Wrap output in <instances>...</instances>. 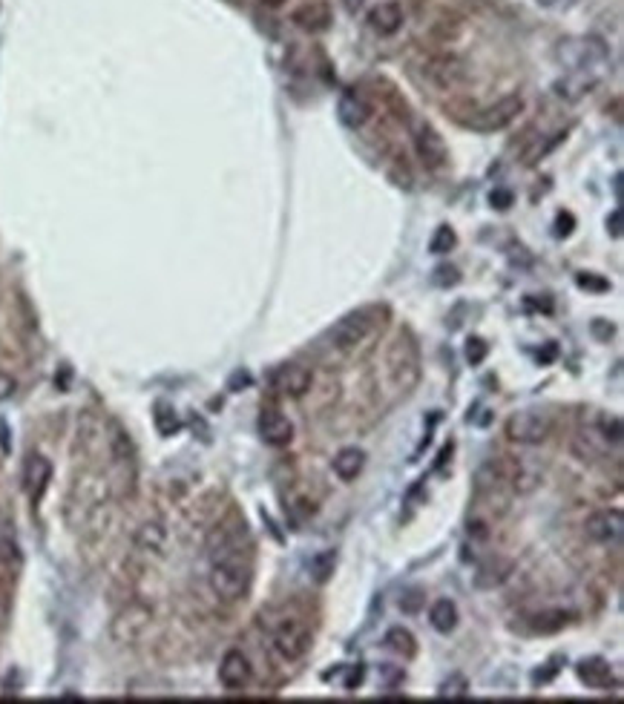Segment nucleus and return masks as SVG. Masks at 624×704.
Here are the masks:
<instances>
[{
  "label": "nucleus",
  "instance_id": "nucleus-8",
  "mask_svg": "<svg viewBox=\"0 0 624 704\" xmlns=\"http://www.w3.org/2000/svg\"><path fill=\"white\" fill-rule=\"evenodd\" d=\"M411 141H415V152L423 167H429V170H437V167H444L449 161V150H446V141L444 135L429 126L426 121H417L415 130H411Z\"/></svg>",
  "mask_w": 624,
  "mask_h": 704
},
{
  "label": "nucleus",
  "instance_id": "nucleus-29",
  "mask_svg": "<svg viewBox=\"0 0 624 704\" xmlns=\"http://www.w3.org/2000/svg\"><path fill=\"white\" fill-rule=\"evenodd\" d=\"M155 429H159V434H164V438H170V434H176L181 429V420L176 417L173 408L162 403L155 408Z\"/></svg>",
  "mask_w": 624,
  "mask_h": 704
},
{
  "label": "nucleus",
  "instance_id": "nucleus-12",
  "mask_svg": "<svg viewBox=\"0 0 624 704\" xmlns=\"http://www.w3.org/2000/svg\"><path fill=\"white\" fill-rule=\"evenodd\" d=\"M372 112H374V107L363 90H346L343 95H339L337 116L346 126H354V130H357V126H363L368 118H372Z\"/></svg>",
  "mask_w": 624,
  "mask_h": 704
},
{
  "label": "nucleus",
  "instance_id": "nucleus-44",
  "mask_svg": "<svg viewBox=\"0 0 624 704\" xmlns=\"http://www.w3.org/2000/svg\"><path fill=\"white\" fill-rule=\"evenodd\" d=\"M262 4H265V6H282L286 0H262Z\"/></svg>",
  "mask_w": 624,
  "mask_h": 704
},
{
  "label": "nucleus",
  "instance_id": "nucleus-26",
  "mask_svg": "<svg viewBox=\"0 0 624 704\" xmlns=\"http://www.w3.org/2000/svg\"><path fill=\"white\" fill-rule=\"evenodd\" d=\"M530 627L532 632H541V636H549V632H558L567 627V621H570V615L561 613V610H552V613H541V615H535L530 618Z\"/></svg>",
  "mask_w": 624,
  "mask_h": 704
},
{
  "label": "nucleus",
  "instance_id": "nucleus-32",
  "mask_svg": "<svg viewBox=\"0 0 624 704\" xmlns=\"http://www.w3.org/2000/svg\"><path fill=\"white\" fill-rule=\"evenodd\" d=\"M578 288H584V291H595V293H604L610 288V282L602 279V276H595V274H578Z\"/></svg>",
  "mask_w": 624,
  "mask_h": 704
},
{
  "label": "nucleus",
  "instance_id": "nucleus-16",
  "mask_svg": "<svg viewBox=\"0 0 624 704\" xmlns=\"http://www.w3.org/2000/svg\"><path fill=\"white\" fill-rule=\"evenodd\" d=\"M259 434L268 446H288L294 440V426H291V420L282 417L279 412H262Z\"/></svg>",
  "mask_w": 624,
  "mask_h": 704
},
{
  "label": "nucleus",
  "instance_id": "nucleus-38",
  "mask_svg": "<svg viewBox=\"0 0 624 704\" xmlns=\"http://www.w3.org/2000/svg\"><path fill=\"white\" fill-rule=\"evenodd\" d=\"M15 391H18V383H15V377L0 371V403H6V400H9V397H12V394H15Z\"/></svg>",
  "mask_w": 624,
  "mask_h": 704
},
{
  "label": "nucleus",
  "instance_id": "nucleus-36",
  "mask_svg": "<svg viewBox=\"0 0 624 704\" xmlns=\"http://www.w3.org/2000/svg\"><path fill=\"white\" fill-rule=\"evenodd\" d=\"M441 696H444V699L466 696V679H463V675H452V682H446V684L441 687Z\"/></svg>",
  "mask_w": 624,
  "mask_h": 704
},
{
  "label": "nucleus",
  "instance_id": "nucleus-46",
  "mask_svg": "<svg viewBox=\"0 0 624 704\" xmlns=\"http://www.w3.org/2000/svg\"><path fill=\"white\" fill-rule=\"evenodd\" d=\"M0 532H4V517H0Z\"/></svg>",
  "mask_w": 624,
  "mask_h": 704
},
{
  "label": "nucleus",
  "instance_id": "nucleus-45",
  "mask_svg": "<svg viewBox=\"0 0 624 704\" xmlns=\"http://www.w3.org/2000/svg\"><path fill=\"white\" fill-rule=\"evenodd\" d=\"M538 4H544V6H552V4H556V0H538Z\"/></svg>",
  "mask_w": 624,
  "mask_h": 704
},
{
  "label": "nucleus",
  "instance_id": "nucleus-6",
  "mask_svg": "<svg viewBox=\"0 0 624 704\" xmlns=\"http://www.w3.org/2000/svg\"><path fill=\"white\" fill-rule=\"evenodd\" d=\"M521 112H523V98L521 95H506V98H501V101H495L480 112H475V116L466 121V126L475 133H498V130H504V126L513 124Z\"/></svg>",
  "mask_w": 624,
  "mask_h": 704
},
{
  "label": "nucleus",
  "instance_id": "nucleus-41",
  "mask_svg": "<svg viewBox=\"0 0 624 704\" xmlns=\"http://www.w3.org/2000/svg\"><path fill=\"white\" fill-rule=\"evenodd\" d=\"M607 228H610V233H613V236H621V210H616V213L610 216Z\"/></svg>",
  "mask_w": 624,
  "mask_h": 704
},
{
  "label": "nucleus",
  "instance_id": "nucleus-3",
  "mask_svg": "<svg viewBox=\"0 0 624 704\" xmlns=\"http://www.w3.org/2000/svg\"><path fill=\"white\" fill-rule=\"evenodd\" d=\"M423 81L429 83L437 92H452L466 83L470 78V66L458 55H432V58L423 61Z\"/></svg>",
  "mask_w": 624,
  "mask_h": 704
},
{
  "label": "nucleus",
  "instance_id": "nucleus-43",
  "mask_svg": "<svg viewBox=\"0 0 624 704\" xmlns=\"http://www.w3.org/2000/svg\"><path fill=\"white\" fill-rule=\"evenodd\" d=\"M363 4H365V0H346V9H348V12H351V15H354V12H357V9H360Z\"/></svg>",
  "mask_w": 624,
  "mask_h": 704
},
{
  "label": "nucleus",
  "instance_id": "nucleus-33",
  "mask_svg": "<svg viewBox=\"0 0 624 704\" xmlns=\"http://www.w3.org/2000/svg\"><path fill=\"white\" fill-rule=\"evenodd\" d=\"M513 202H515V196H513V190H506V187H495L489 193V204L495 210H509V207H513Z\"/></svg>",
  "mask_w": 624,
  "mask_h": 704
},
{
  "label": "nucleus",
  "instance_id": "nucleus-18",
  "mask_svg": "<svg viewBox=\"0 0 624 704\" xmlns=\"http://www.w3.org/2000/svg\"><path fill=\"white\" fill-rule=\"evenodd\" d=\"M509 575H513V561L509 558H489L487 563H480V569L475 575V587L478 589H495L501 587Z\"/></svg>",
  "mask_w": 624,
  "mask_h": 704
},
{
  "label": "nucleus",
  "instance_id": "nucleus-30",
  "mask_svg": "<svg viewBox=\"0 0 624 704\" xmlns=\"http://www.w3.org/2000/svg\"><path fill=\"white\" fill-rule=\"evenodd\" d=\"M455 245H458V236H455V230L452 228H437L435 230V236H432V242H429V250L435 253V256H444V253H452L455 250Z\"/></svg>",
  "mask_w": 624,
  "mask_h": 704
},
{
  "label": "nucleus",
  "instance_id": "nucleus-15",
  "mask_svg": "<svg viewBox=\"0 0 624 704\" xmlns=\"http://www.w3.org/2000/svg\"><path fill=\"white\" fill-rule=\"evenodd\" d=\"M368 26L377 35H394L403 26V6L397 0H386V4H377L368 12Z\"/></svg>",
  "mask_w": 624,
  "mask_h": 704
},
{
  "label": "nucleus",
  "instance_id": "nucleus-27",
  "mask_svg": "<svg viewBox=\"0 0 624 704\" xmlns=\"http://www.w3.org/2000/svg\"><path fill=\"white\" fill-rule=\"evenodd\" d=\"M308 569H311V575H314L317 584H325V581H329L331 575H334V569H337V552H331V549H325V552H317L314 558H311Z\"/></svg>",
  "mask_w": 624,
  "mask_h": 704
},
{
  "label": "nucleus",
  "instance_id": "nucleus-37",
  "mask_svg": "<svg viewBox=\"0 0 624 704\" xmlns=\"http://www.w3.org/2000/svg\"><path fill=\"white\" fill-rule=\"evenodd\" d=\"M0 561H4V563H18L21 561L18 546L12 543L9 538H0Z\"/></svg>",
  "mask_w": 624,
  "mask_h": 704
},
{
  "label": "nucleus",
  "instance_id": "nucleus-1",
  "mask_svg": "<svg viewBox=\"0 0 624 704\" xmlns=\"http://www.w3.org/2000/svg\"><path fill=\"white\" fill-rule=\"evenodd\" d=\"M558 64L567 73H593L602 75V66L607 64V44L595 35L567 38L556 49Z\"/></svg>",
  "mask_w": 624,
  "mask_h": 704
},
{
  "label": "nucleus",
  "instance_id": "nucleus-40",
  "mask_svg": "<svg viewBox=\"0 0 624 704\" xmlns=\"http://www.w3.org/2000/svg\"><path fill=\"white\" fill-rule=\"evenodd\" d=\"M250 386V374L248 371H236L231 377V391H239V388H248Z\"/></svg>",
  "mask_w": 624,
  "mask_h": 704
},
{
  "label": "nucleus",
  "instance_id": "nucleus-39",
  "mask_svg": "<svg viewBox=\"0 0 624 704\" xmlns=\"http://www.w3.org/2000/svg\"><path fill=\"white\" fill-rule=\"evenodd\" d=\"M573 224H576L573 213H558V219H556V233H558V236H570V233H573Z\"/></svg>",
  "mask_w": 624,
  "mask_h": 704
},
{
  "label": "nucleus",
  "instance_id": "nucleus-5",
  "mask_svg": "<svg viewBox=\"0 0 624 704\" xmlns=\"http://www.w3.org/2000/svg\"><path fill=\"white\" fill-rule=\"evenodd\" d=\"M271 647L279 661H300L311 650V630L300 621V618H286L271 636Z\"/></svg>",
  "mask_w": 624,
  "mask_h": 704
},
{
  "label": "nucleus",
  "instance_id": "nucleus-17",
  "mask_svg": "<svg viewBox=\"0 0 624 704\" xmlns=\"http://www.w3.org/2000/svg\"><path fill=\"white\" fill-rule=\"evenodd\" d=\"M576 675H578V682L581 684H587L593 690H604L613 684V670H610V665L604 658H584V661H578L576 665Z\"/></svg>",
  "mask_w": 624,
  "mask_h": 704
},
{
  "label": "nucleus",
  "instance_id": "nucleus-24",
  "mask_svg": "<svg viewBox=\"0 0 624 704\" xmlns=\"http://www.w3.org/2000/svg\"><path fill=\"white\" fill-rule=\"evenodd\" d=\"M164 541H167V532H164L162 524H155V520L145 524L136 535V543L145 549V552H159V549L164 546Z\"/></svg>",
  "mask_w": 624,
  "mask_h": 704
},
{
  "label": "nucleus",
  "instance_id": "nucleus-14",
  "mask_svg": "<svg viewBox=\"0 0 624 704\" xmlns=\"http://www.w3.org/2000/svg\"><path fill=\"white\" fill-rule=\"evenodd\" d=\"M52 477V463L44 455H30V460L23 463V491L32 500H40L44 489Z\"/></svg>",
  "mask_w": 624,
  "mask_h": 704
},
{
  "label": "nucleus",
  "instance_id": "nucleus-4",
  "mask_svg": "<svg viewBox=\"0 0 624 704\" xmlns=\"http://www.w3.org/2000/svg\"><path fill=\"white\" fill-rule=\"evenodd\" d=\"M377 326V311L374 308H360V311H351L331 328L329 340L337 351H354L368 340V334Z\"/></svg>",
  "mask_w": 624,
  "mask_h": 704
},
{
  "label": "nucleus",
  "instance_id": "nucleus-28",
  "mask_svg": "<svg viewBox=\"0 0 624 704\" xmlns=\"http://www.w3.org/2000/svg\"><path fill=\"white\" fill-rule=\"evenodd\" d=\"M595 431H599L610 446H619L621 438H624V434H621V417L619 414H602L599 417V429H595Z\"/></svg>",
  "mask_w": 624,
  "mask_h": 704
},
{
  "label": "nucleus",
  "instance_id": "nucleus-10",
  "mask_svg": "<svg viewBox=\"0 0 624 704\" xmlns=\"http://www.w3.org/2000/svg\"><path fill=\"white\" fill-rule=\"evenodd\" d=\"M584 532H587V538L595 541V543H604V546L619 543L621 535H624V515H621V509H604V512L590 515L587 524H584Z\"/></svg>",
  "mask_w": 624,
  "mask_h": 704
},
{
  "label": "nucleus",
  "instance_id": "nucleus-35",
  "mask_svg": "<svg viewBox=\"0 0 624 704\" xmlns=\"http://www.w3.org/2000/svg\"><path fill=\"white\" fill-rule=\"evenodd\" d=\"M423 601H426V598H423L420 589H411V593H406V595L400 598V610L409 613V615H415V613H420Z\"/></svg>",
  "mask_w": 624,
  "mask_h": 704
},
{
  "label": "nucleus",
  "instance_id": "nucleus-42",
  "mask_svg": "<svg viewBox=\"0 0 624 704\" xmlns=\"http://www.w3.org/2000/svg\"><path fill=\"white\" fill-rule=\"evenodd\" d=\"M360 682H363V670H354V673H351V679L346 682V687L351 690L354 684H360Z\"/></svg>",
  "mask_w": 624,
  "mask_h": 704
},
{
  "label": "nucleus",
  "instance_id": "nucleus-7",
  "mask_svg": "<svg viewBox=\"0 0 624 704\" xmlns=\"http://www.w3.org/2000/svg\"><path fill=\"white\" fill-rule=\"evenodd\" d=\"M552 434V420L541 412H518L506 420V438L518 446H538Z\"/></svg>",
  "mask_w": 624,
  "mask_h": 704
},
{
  "label": "nucleus",
  "instance_id": "nucleus-31",
  "mask_svg": "<svg viewBox=\"0 0 624 704\" xmlns=\"http://www.w3.org/2000/svg\"><path fill=\"white\" fill-rule=\"evenodd\" d=\"M487 354H489V345L480 340V336H472V340L466 343V360H470L472 365H480L487 360Z\"/></svg>",
  "mask_w": 624,
  "mask_h": 704
},
{
  "label": "nucleus",
  "instance_id": "nucleus-2",
  "mask_svg": "<svg viewBox=\"0 0 624 704\" xmlns=\"http://www.w3.org/2000/svg\"><path fill=\"white\" fill-rule=\"evenodd\" d=\"M210 589L224 601H239L250 589V569L248 563L236 558V552L216 555L210 567Z\"/></svg>",
  "mask_w": 624,
  "mask_h": 704
},
{
  "label": "nucleus",
  "instance_id": "nucleus-11",
  "mask_svg": "<svg viewBox=\"0 0 624 704\" xmlns=\"http://www.w3.org/2000/svg\"><path fill=\"white\" fill-rule=\"evenodd\" d=\"M253 679V667L242 650H231L224 653L222 665H219V682L224 690H245Z\"/></svg>",
  "mask_w": 624,
  "mask_h": 704
},
{
  "label": "nucleus",
  "instance_id": "nucleus-23",
  "mask_svg": "<svg viewBox=\"0 0 624 704\" xmlns=\"http://www.w3.org/2000/svg\"><path fill=\"white\" fill-rule=\"evenodd\" d=\"M386 647H389L391 653L403 656V658H415V656H417V641H415V636H411V632H409L406 627H394V630H389Z\"/></svg>",
  "mask_w": 624,
  "mask_h": 704
},
{
  "label": "nucleus",
  "instance_id": "nucleus-20",
  "mask_svg": "<svg viewBox=\"0 0 624 704\" xmlns=\"http://www.w3.org/2000/svg\"><path fill=\"white\" fill-rule=\"evenodd\" d=\"M334 474L339 477V481H357V474L363 472L365 466V455L360 452V448H343L337 457H334Z\"/></svg>",
  "mask_w": 624,
  "mask_h": 704
},
{
  "label": "nucleus",
  "instance_id": "nucleus-25",
  "mask_svg": "<svg viewBox=\"0 0 624 704\" xmlns=\"http://www.w3.org/2000/svg\"><path fill=\"white\" fill-rule=\"evenodd\" d=\"M561 138H564V133H552V135H547V138H541V141H535V144H532L530 150H523V159H521V161L527 164V167L538 164V161L547 159L549 152L561 144Z\"/></svg>",
  "mask_w": 624,
  "mask_h": 704
},
{
  "label": "nucleus",
  "instance_id": "nucleus-34",
  "mask_svg": "<svg viewBox=\"0 0 624 704\" xmlns=\"http://www.w3.org/2000/svg\"><path fill=\"white\" fill-rule=\"evenodd\" d=\"M458 282H461L458 267H449V265H444V267H437V271H435V285L449 288V285H458Z\"/></svg>",
  "mask_w": 624,
  "mask_h": 704
},
{
  "label": "nucleus",
  "instance_id": "nucleus-19",
  "mask_svg": "<svg viewBox=\"0 0 624 704\" xmlns=\"http://www.w3.org/2000/svg\"><path fill=\"white\" fill-rule=\"evenodd\" d=\"M294 23L303 26V30H308V32L329 30V23H331V6L322 4V0H314V4H308V6L294 12Z\"/></svg>",
  "mask_w": 624,
  "mask_h": 704
},
{
  "label": "nucleus",
  "instance_id": "nucleus-9",
  "mask_svg": "<svg viewBox=\"0 0 624 704\" xmlns=\"http://www.w3.org/2000/svg\"><path fill=\"white\" fill-rule=\"evenodd\" d=\"M150 618H153V613L145 604H138V601L127 604V607L112 618V639L119 644H136L150 627Z\"/></svg>",
  "mask_w": 624,
  "mask_h": 704
},
{
  "label": "nucleus",
  "instance_id": "nucleus-13",
  "mask_svg": "<svg viewBox=\"0 0 624 704\" xmlns=\"http://www.w3.org/2000/svg\"><path fill=\"white\" fill-rule=\"evenodd\" d=\"M274 386H277V391L286 394V397L300 400L311 391V371L296 362H288V365H282V369H277Z\"/></svg>",
  "mask_w": 624,
  "mask_h": 704
},
{
  "label": "nucleus",
  "instance_id": "nucleus-21",
  "mask_svg": "<svg viewBox=\"0 0 624 704\" xmlns=\"http://www.w3.org/2000/svg\"><path fill=\"white\" fill-rule=\"evenodd\" d=\"M573 448H576V455H581L584 460H599L610 452V443L602 438L599 431H581L573 443Z\"/></svg>",
  "mask_w": 624,
  "mask_h": 704
},
{
  "label": "nucleus",
  "instance_id": "nucleus-22",
  "mask_svg": "<svg viewBox=\"0 0 624 704\" xmlns=\"http://www.w3.org/2000/svg\"><path fill=\"white\" fill-rule=\"evenodd\" d=\"M429 621L437 632H452L458 627V607L452 601H435L429 610Z\"/></svg>",
  "mask_w": 624,
  "mask_h": 704
}]
</instances>
